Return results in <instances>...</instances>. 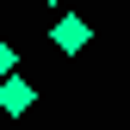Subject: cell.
<instances>
[{
	"mask_svg": "<svg viewBox=\"0 0 130 130\" xmlns=\"http://www.w3.org/2000/svg\"><path fill=\"white\" fill-rule=\"evenodd\" d=\"M50 43H56L62 56H80V50H87V43H93V25L80 19V12H62V19L50 25Z\"/></svg>",
	"mask_w": 130,
	"mask_h": 130,
	"instance_id": "1",
	"label": "cell"
},
{
	"mask_svg": "<svg viewBox=\"0 0 130 130\" xmlns=\"http://www.w3.org/2000/svg\"><path fill=\"white\" fill-rule=\"evenodd\" d=\"M31 99H37V87H31L25 74H6V80H0V111H6V118L31 111Z\"/></svg>",
	"mask_w": 130,
	"mask_h": 130,
	"instance_id": "2",
	"label": "cell"
},
{
	"mask_svg": "<svg viewBox=\"0 0 130 130\" xmlns=\"http://www.w3.org/2000/svg\"><path fill=\"white\" fill-rule=\"evenodd\" d=\"M12 68H19V50H12V43H6V37H0V80H6Z\"/></svg>",
	"mask_w": 130,
	"mask_h": 130,
	"instance_id": "3",
	"label": "cell"
},
{
	"mask_svg": "<svg viewBox=\"0 0 130 130\" xmlns=\"http://www.w3.org/2000/svg\"><path fill=\"white\" fill-rule=\"evenodd\" d=\"M43 6H62V0H43Z\"/></svg>",
	"mask_w": 130,
	"mask_h": 130,
	"instance_id": "4",
	"label": "cell"
}]
</instances>
